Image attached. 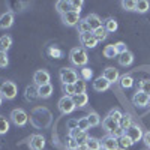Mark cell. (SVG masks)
Instances as JSON below:
<instances>
[{
  "instance_id": "obj_1",
  "label": "cell",
  "mask_w": 150,
  "mask_h": 150,
  "mask_svg": "<svg viewBox=\"0 0 150 150\" xmlns=\"http://www.w3.org/2000/svg\"><path fill=\"white\" fill-rule=\"evenodd\" d=\"M69 57H71V62H72L75 66H81V68H84L87 65V62H89V56H87L86 50L84 48H80V47L72 48Z\"/></svg>"
},
{
  "instance_id": "obj_2",
  "label": "cell",
  "mask_w": 150,
  "mask_h": 150,
  "mask_svg": "<svg viewBox=\"0 0 150 150\" xmlns=\"http://www.w3.org/2000/svg\"><path fill=\"white\" fill-rule=\"evenodd\" d=\"M11 122L15 125V126H24V125H27L29 122V116H27V112L21 110V108H15V110H12L11 111Z\"/></svg>"
},
{
  "instance_id": "obj_3",
  "label": "cell",
  "mask_w": 150,
  "mask_h": 150,
  "mask_svg": "<svg viewBox=\"0 0 150 150\" xmlns=\"http://www.w3.org/2000/svg\"><path fill=\"white\" fill-rule=\"evenodd\" d=\"M60 80L63 84H75L78 81V74L71 68H62L60 69Z\"/></svg>"
},
{
  "instance_id": "obj_4",
  "label": "cell",
  "mask_w": 150,
  "mask_h": 150,
  "mask_svg": "<svg viewBox=\"0 0 150 150\" xmlns=\"http://www.w3.org/2000/svg\"><path fill=\"white\" fill-rule=\"evenodd\" d=\"M77 108L75 107V104H74V99H72V96H63L59 101V110H60V112L62 114H71V112Z\"/></svg>"
},
{
  "instance_id": "obj_5",
  "label": "cell",
  "mask_w": 150,
  "mask_h": 150,
  "mask_svg": "<svg viewBox=\"0 0 150 150\" xmlns=\"http://www.w3.org/2000/svg\"><path fill=\"white\" fill-rule=\"evenodd\" d=\"M18 93V89H17V84L12 83V81H6L2 87V90H0V95L6 99H14Z\"/></svg>"
},
{
  "instance_id": "obj_6",
  "label": "cell",
  "mask_w": 150,
  "mask_h": 150,
  "mask_svg": "<svg viewBox=\"0 0 150 150\" xmlns=\"http://www.w3.org/2000/svg\"><path fill=\"white\" fill-rule=\"evenodd\" d=\"M62 21H63L65 26H69V27H74V26H78V23L81 21L80 20V14L75 11H68L66 14L62 15Z\"/></svg>"
},
{
  "instance_id": "obj_7",
  "label": "cell",
  "mask_w": 150,
  "mask_h": 150,
  "mask_svg": "<svg viewBox=\"0 0 150 150\" xmlns=\"http://www.w3.org/2000/svg\"><path fill=\"white\" fill-rule=\"evenodd\" d=\"M125 135L129 137L132 143H137V141H140L143 138L144 134H143V129L138 126V125H132L131 128H128L126 131H125Z\"/></svg>"
},
{
  "instance_id": "obj_8",
  "label": "cell",
  "mask_w": 150,
  "mask_h": 150,
  "mask_svg": "<svg viewBox=\"0 0 150 150\" xmlns=\"http://www.w3.org/2000/svg\"><path fill=\"white\" fill-rule=\"evenodd\" d=\"M80 42L86 48H95L98 45V39L95 38L93 32H90V33H81L80 35Z\"/></svg>"
},
{
  "instance_id": "obj_9",
  "label": "cell",
  "mask_w": 150,
  "mask_h": 150,
  "mask_svg": "<svg viewBox=\"0 0 150 150\" xmlns=\"http://www.w3.org/2000/svg\"><path fill=\"white\" fill-rule=\"evenodd\" d=\"M33 81L35 84L39 87V86H44V84H50V74L44 69H39L36 71L35 75H33Z\"/></svg>"
},
{
  "instance_id": "obj_10",
  "label": "cell",
  "mask_w": 150,
  "mask_h": 150,
  "mask_svg": "<svg viewBox=\"0 0 150 150\" xmlns=\"http://www.w3.org/2000/svg\"><path fill=\"white\" fill-rule=\"evenodd\" d=\"M102 77L111 84V83H116V81H119L120 80V75H119V71L116 69V68H107L105 71H104V75Z\"/></svg>"
},
{
  "instance_id": "obj_11",
  "label": "cell",
  "mask_w": 150,
  "mask_h": 150,
  "mask_svg": "<svg viewBox=\"0 0 150 150\" xmlns=\"http://www.w3.org/2000/svg\"><path fill=\"white\" fill-rule=\"evenodd\" d=\"M132 102H134L135 107H147V104H149V95H146V93H143V92L138 90V92L134 95Z\"/></svg>"
},
{
  "instance_id": "obj_12",
  "label": "cell",
  "mask_w": 150,
  "mask_h": 150,
  "mask_svg": "<svg viewBox=\"0 0 150 150\" xmlns=\"http://www.w3.org/2000/svg\"><path fill=\"white\" fill-rule=\"evenodd\" d=\"M102 143V149L104 150H119V141L117 138H114V137H105V138L101 141Z\"/></svg>"
},
{
  "instance_id": "obj_13",
  "label": "cell",
  "mask_w": 150,
  "mask_h": 150,
  "mask_svg": "<svg viewBox=\"0 0 150 150\" xmlns=\"http://www.w3.org/2000/svg\"><path fill=\"white\" fill-rule=\"evenodd\" d=\"M30 147L33 150H42L45 147V138H44L42 135H39V134L32 135V138H30Z\"/></svg>"
},
{
  "instance_id": "obj_14",
  "label": "cell",
  "mask_w": 150,
  "mask_h": 150,
  "mask_svg": "<svg viewBox=\"0 0 150 150\" xmlns=\"http://www.w3.org/2000/svg\"><path fill=\"white\" fill-rule=\"evenodd\" d=\"M14 24V14L12 12H5L0 15V29H9Z\"/></svg>"
},
{
  "instance_id": "obj_15",
  "label": "cell",
  "mask_w": 150,
  "mask_h": 150,
  "mask_svg": "<svg viewBox=\"0 0 150 150\" xmlns=\"http://www.w3.org/2000/svg\"><path fill=\"white\" fill-rule=\"evenodd\" d=\"M117 60H119V65L120 66H131L134 63V54L131 51H125V53L119 54Z\"/></svg>"
},
{
  "instance_id": "obj_16",
  "label": "cell",
  "mask_w": 150,
  "mask_h": 150,
  "mask_svg": "<svg viewBox=\"0 0 150 150\" xmlns=\"http://www.w3.org/2000/svg\"><path fill=\"white\" fill-rule=\"evenodd\" d=\"M84 20H86V21H87V24L90 26L92 32H93V30H96V29H99V27H102V21H101V18H99L96 14H90V15H87Z\"/></svg>"
},
{
  "instance_id": "obj_17",
  "label": "cell",
  "mask_w": 150,
  "mask_h": 150,
  "mask_svg": "<svg viewBox=\"0 0 150 150\" xmlns=\"http://www.w3.org/2000/svg\"><path fill=\"white\" fill-rule=\"evenodd\" d=\"M110 83L104 78V77H98L95 81H93V89L96 90V92H105V90H108L110 89Z\"/></svg>"
},
{
  "instance_id": "obj_18",
  "label": "cell",
  "mask_w": 150,
  "mask_h": 150,
  "mask_svg": "<svg viewBox=\"0 0 150 150\" xmlns=\"http://www.w3.org/2000/svg\"><path fill=\"white\" fill-rule=\"evenodd\" d=\"M38 95H39V98L42 99H47L53 95V86L51 84H44V86H39L38 87Z\"/></svg>"
},
{
  "instance_id": "obj_19",
  "label": "cell",
  "mask_w": 150,
  "mask_h": 150,
  "mask_svg": "<svg viewBox=\"0 0 150 150\" xmlns=\"http://www.w3.org/2000/svg\"><path fill=\"white\" fill-rule=\"evenodd\" d=\"M102 126H104V129L107 131V132H112V131H116L117 128H119V122H116V120H112V119H110L108 116L102 120Z\"/></svg>"
},
{
  "instance_id": "obj_20",
  "label": "cell",
  "mask_w": 150,
  "mask_h": 150,
  "mask_svg": "<svg viewBox=\"0 0 150 150\" xmlns=\"http://www.w3.org/2000/svg\"><path fill=\"white\" fill-rule=\"evenodd\" d=\"M24 98H26V101H29V102L36 101V99L39 98V95H38V89L33 87V86H27L26 87V93H24Z\"/></svg>"
},
{
  "instance_id": "obj_21",
  "label": "cell",
  "mask_w": 150,
  "mask_h": 150,
  "mask_svg": "<svg viewBox=\"0 0 150 150\" xmlns=\"http://www.w3.org/2000/svg\"><path fill=\"white\" fill-rule=\"evenodd\" d=\"M12 47V38L9 35H3L0 38V51L8 53V50Z\"/></svg>"
},
{
  "instance_id": "obj_22",
  "label": "cell",
  "mask_w": 150,
  "mask_h": 150,
  "mask_svg": "<svg viewBox=\"0 0 150 150\" xmlns=\"http://www.w3.org/2000/svg\"><path fill=\"white\" fill-rule=\"evenodd\" d=\"M74 99V104L75 107H86L87 102H89V96H87L86 93H81V95H74L72 96Z\"/></svg>"
},
{
  "instance_id": "obj_23",
  "label": "cell",
  "mask_w": 150,
  "mask_h": 150,
  "mask_svg": "<svg viewBox=\"0 0 150 150\" xmlns=\"http://www.w3.org/2000/svg\"><path fill=\"white\" fill-rule=\"evenodd\" d=\"M56 9L59 14H66L68 11H71V2H66V0H59V2L56 3Z\"/></svg>"
},
{
  "instance_id": "obj_24",
  "label": "cell",
  "mask_w": 150,
  "mask_h": 150,
  "mask_svg": "<svg viewBox=\"0 0 150 150\" xmlns=\"http://www.w3.org/2000/svg\"><path fill=\"white\" fill-rule=\"evenodd\" d=\"M119 83H120V86L123 87V89H131V87L134 86V78L131 77V75H122Z\"/></svg>"
},
{
  "instance_id": "obj_25",
  "label": "cell",
  "mask_w": 150,
  "mask_h": 150,
  "mask_svg": "<svg viewBox=\"0 0 150 150\" xmlns=\"http://www.w3.org/2000/svg\"><path fill=\"white\" fill-rule=\"evenodd\" d=\"M132 117H131V114H123V117L120 119V122H119V126L122 128V129H125L126 131L128 128H131L132 126Z\"/></svg>"
},
{
  "instance_id": "obj_26",
  "label": "cell",
  "mask_w": 150,
  "mask_h": 150,
  "mask_svg": "<svg viewBox=\"0 0 150 150\" xmlns=\"http://www.w3.org/2000/svg\"><path fill=\"white\" fill-rule=\"evenodd\" d=\"M117 141H119V149H120V150H128V149L134 144V143L131 141V138H129V137H126V135L120 137Z\"/></svg>"
},
{
  "instance_id": "obj_27",
  "label": "cell",
  "mask_w": 150,
  "mask_h": 150,
  "mask_svg": "<svg viewBox=\"0 0 150 150\" xmlns=\"http://www.w3.org/2000/svg\"><path fill=\"white\" fill-rule=\"evenodd\" d=\"M104 56L107 59H114V57H119V53H117V50L114 45H107L104 48Z\"/></svg>"
},
{
  "instance_id": "obj_28",
  "label": "cell",
  "mask_w": 150,
  "mask_h": 150,
  "mask_svg": "<svg viewBox=\"0 0 150 150\" xmlns=\"http://www.w3.org/2000/svg\"><path fill=\"white\" fill-rule=\"evenodd\" d=\"M93 35H95V38H96L98 42H99V41H105V39H107L108 32H107V30H105V27L102 26V27H99V29L93 30Z\"/></svg>"
},
{
  "instance_id": "obj_29",
  "label": "cell",
  "mask_w": 150,
  "mask_h": 150,
  "mask_svg": "<svg viewBox=\"0 0 150 150\" xmlns=\"http://www.w3.org/2000/svg\"><path fill=\"white\" fill-rule=\"evenodd\" d=\"M149 8H150V3L147 2V0H138V2H137V8H135V11H137V12H140V14H144V12L149 11Z\"/></svg>"
},
{
  "instance_id": "obj_30",
  "label": "cell",
  "mask_w": 150,
  "mask_h": 150,
  "mask_svg": "<svg viewBox=\"0 0 150 150\" xmlns=\"http://www.w3.org/2000/svg\"><path fill=\"white\" fill-rule=\"evenodd\" d=\"M87 147L90 150H101L102 149V143L99 141L98 138H89L87 140Z\"/></svg>"
},
{
  "instance_id": "obj_31",
  "label": "cell",
  "mask_w": 150,
  "mask_h": 150,
  "mask_svg": "<svg viewBox=\"0 0 150 150\" xmlns=\"http://www.w3.org/2000/svg\"><path fill=\"white\" fill-rule=\"evenodd\" d=\"M105 30L107 32H110V33H112V32H116L117 30V21L114 20V18H108L107 21H105Z\"/></svg>"
},
{
  "instance_id": "obj_32",
  "label": "cell",
  "mask_w": 150,
  "mask_h": 150,
  "mask_svg": "<svg viewBox=\"0 0 150 150\" xmlns=\"http://www.w3.org/2000/svg\"><path fill=\"white\" fill-rule=\"evenodd\" d=\"M75 86V95H81L86 93V81L83 78H78V81L74 84Z\"/></svg>"
},
{
  "instance_id": "obj_33",
  "label": "cell",
  "mask_w": 150,
  "mask_h": 150,
  "mask_svg": "<svg viewBox=\"0 0 150 150\" xmlns=\"http://www.w3.org/2000/svg\"><path fill=\"white\" fill-rule=\"evenodd\" d=\"M87 122H89L90 128H92V126H98V125L101 123V117H99L96 112H90V114L87 116Z\"/></svg>"
},
{
  "instance_id": "obj_34",
  "label": "cell",
  "mask_w": 150,
  "mask_h": 150,
  "mask_svg": "<svg viewBox=\"0 0 150 150\" xmlns=\"http://www.w3.org/2000/svg\"><path fill=\"white\" fill-rule=\"evenodd\" d=\"M78 33L81 35V33H90L92 32V29H90V26L87 24V21L86 20H81L80 23H78Z\"/></svg>"
},
{
  "instance_id": "obj_35",
  "label": "cell",
  "mask_w": 150,
  "mask_h": 150,
  "mask_svg": "<svg viewBox=\"0 0 150 150\" xmlns=\"http://www.w3.org/2000/svg\"><path fill=\"white\" fill-rule=\"evenodd\" d=\"M8 131H9V122H8V119L3 117V116H0V135L6 134Z\"/></svg>"
},
{
  "instance_id": "obj_36",
  "label": "cell",
  "mask_w": 150,
  "mask_h": 150,
  "mask_svg": "<svg viewBox=\"0 0 150 150\" xmlns=\"http://www.w3.org/2000/svg\"><path fill=\"white\" fill-rule=\"evenodd\" d=\"M122 6H123L125 11H135L137 2H134V0H123V2H122Z\"/></svg>"
},
{
  "instance_id": "obj_37",
  "label": "cell",
  "mask_w": 150,
  "mask_h": 150,
  "mask_svg": "<svg viewBox=\"0 0 150 150\" xmlns=\"http://www.w3.org/2000/svg\"><path fill=\"white\" fill-rule=\"evenodd\" d=\"M140 92H143V93L150 96V80H143L140 83Z\"/></svg>"
},
{
  "instance_id": "obj_38",
  "label": "cell",
  "mask_w": 150,
  "mask_h": 150,
  "mask_svg": "<svg viewBox=\"0 0 150 150\" xmlns=\"http://www.w3.org/2000/svg\"><path fill=\"white\" fill-rule=\"evenodd\" d=\"M108 117L110 119H112V120H116V122H120V119L123 117V114H122V111L120 110H111L110 112H108Z\"/></svg>"
},
{
  "instance_id": "obj_39",
  "label": "cell",
  "mask_w": 150,
  "mask_h": 150,
  "mask_svg": "<svg viewBox=\"0 0 150 150\" xmlns=\"http://www.w3.org/2000/svg\"><path fill=\"white\" fill-rule=\"evenodd\" d=\"M84 6V2L83 0H74V2H71V11H75V12H81V8Z\"/></svg>"
},
{
  "instance_id": "obj_40",
  "label": "cell",
  "mask_w": 150,
  "mask_h": 150,
  "mask_svg": "<svg viewBox=\"0 0 150 150\" xmlns=\"http://www.w3.org/2000/svg\"><path fill=\"white\" fill-rule=\"evenodd\" d=\"M89 128H90V125H89V122H87V117H83V119L78 120V129L80 131L87 132V129H89Z\"/></svg>"
},
{
  "instance_id": "obj_41",
  "label": "cell",
  "mask_w": 150,
  "mask_h": 150,
  "mask_svg": "<svg viewBox=\"0 0 150 150\" xmlns=\"http://www.w3.org/2000/svg\"><path fill=\"white\" fill-rule=\"evenodd\" d=\"M90 137L87 135V132H81L77 138H75V141L78 143V146H83V144H87V140H89Z\"/></svg>"
},
{
  "instance_id": "obj_42",
  "label": "cell",
  "mask_w": 150,
  "mask_h": 150,
  "mask_svg": "<svg viewBox=\"0 0 150 150\" xmlns=\"http://www.w3.org/2000/svg\"><path fill=\"white\" fill-rule=\"evenodd\" d=\"M92 75H93V72H92V69L90 68H83L81 69V78L84 80V81H87V80H90L92 78Z\"/></svg>"
},
{
  "instance_id": "obj_43",
  "label": "cell",
  "mask_w": 150,
  "mask_h": 150,
  "mask_svg": "<svg viewBox=\"0 0 150 150\" xmlns=\"http://www.w3.org/2000/svg\"><path fill=\"white\" fill-rule=\"evenodd\" d=\"M63 92L66 96H74L75 95V86L74 84H63Z\"/></svg>"
},
{
  "instance_id": "obj_44",
  "label": "cell",
  "mask_w": 150,
  "mask_h": 150,
  "mask_svg": "<svg viewBox=\"0 0 150 150\" xmlns=\"http://www.w3.org/2000/svg\"><path fill=\"white\" fill-rule=\"evenodd\" d=\"M9 65V59H8V53L0 51V68H6Z\"/></svg>"
},
{
  "instance_id": "obj_45",
  "label": "cell",
  "mask_w": 150,
  "mask_h": 150,
  "mask_svg": "<svg viewBox=\"0 0 150 150\" xmlns=\"http://www.w3.org/2000/svg\"><path fill=\"white\" fill-rule=\"evenodd\" d=\"M66 147H68L69 150H77V149H78V143L75 141L74 138H71V137H69L68 141H66Z\"/></svg>"
},
{
  "instance_id": "obj_46",
  "label": "cell",
  "mask_w": 150,
  "mask_h": 150,
  "mask_svg": "<svg viewBox=\"0 0 150 150\" xmlns=\"http://www.w3.org/2000/svg\"><path fill=\"white\" fill-rule=\"evenodd\" d=\"M114 47H116V50H117V53H119V54H122V53H125V51H128L126 44H125V42H117Z\"/></svg>"
},
{
  "instance_id": "obj_47",
  "label": "cell",
  "mask_w": 150,
  "mask_h": 150,
  "mask_svg": "<svg viewBox=\"0 0 150 150\" xmlns=\"http://www.w3.org/2000/svg\"><path fill=\"white\" fill-rule=\"evenodd\" d=\"M123 135H125V129H122L120 126H119L116 131H112V132H111V137H114V138H117V140L120 138V137H123Z\"/></svg>"
},
{
  "instance_id": "obj_48",
  "label": "cell",
  "mask_w": 150,
  "mask_h": 150,
  "mask_svg": "<svg viewBox=\"0 0 150 150\" xmlns=\"http://www.w3.org/2000/svg\"><path fill=\"white\" fill-rule=\"evenodd\" d=\"M68 128L72 131V129H77L78 128V120H75V119H72V120H69L68 122Z\"/></svg>"
},
{
  "instance_id": "obj_49",
  "label": "cell",
  "mask_w": 150,
  "mask_h": 150,
  "mask_svg": "<svg viewBox=\"0 0 150 150\" xmlns=\"http://www.w3.org/2000/svg\"><path fill=\"white\" fill-rule=\"evenodd\" d=\"M143 141H144V144H146L147 147H150V131L143 135Z\"/></svg>"
},
{
  "instance_id": "obj_50",
  "label": "cell",
  "mask_w": 150,
  "mask_h": 150,
  "mask_svg": "<svg viewBox=\"0 0 150 150\" xmlns=\"http://www.w3.org/2000/svg\"><path fill=\"white\" fill-rule=\"evenodd\" d=\"M77 150H90L89 147H87V144H83V146H78V149Z\"/></svg>"
},
{
  "instance_id": "obj_51",
  "label": "cell",
  "mask_w": 150,
  "mask_h": 150,
  "mask_svg": "<svg viewBox=\"0 0 150 150\" xmlns=\"http://www.w3.org/2000/svg\"><path fill=\"white\" fill-rule=\"evenodd\" d=\"M6 83V80H3V78H0V90H2V87H3V84Z\"/></svg>"
},
{
  "instance_id": "obj_52",
  "label": "cell",
  "mask_w": 150,
  "mask_h": 150,
  "mask_svg": "<svg viewBox=\"0 0 150 150\" xmlns=\"http://www.w3.org/2000/svg\"><path fill=\"white\" fill-rule=\"evenodd\" d=\"M2 101H3V96L0 95V105H2Z\"/></svg>"
},
{
  "instance_id": "obj_53",
  "label": "cell",
  "mask_w": 150,
  "mask_h": 150,
  "mask_svg": "<svg viewBox=\"0 0 150 150\" xmlns=\"http://www.w3.org/2000/svg\"><path fill=\"white\" fill-rule=\"evenodd\" d=\"M147 107H150V96H149V104H147Z\"/></svg>"
}]
</instances>
